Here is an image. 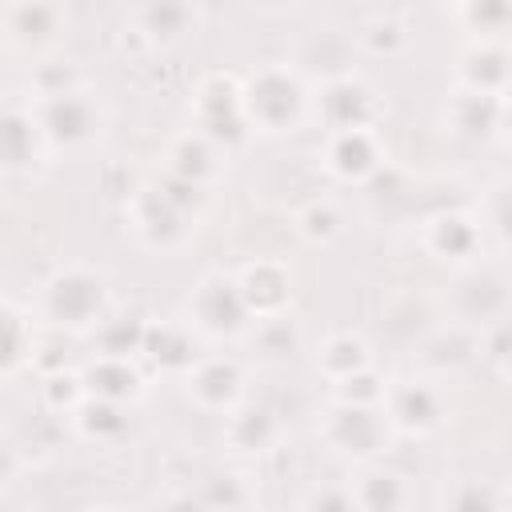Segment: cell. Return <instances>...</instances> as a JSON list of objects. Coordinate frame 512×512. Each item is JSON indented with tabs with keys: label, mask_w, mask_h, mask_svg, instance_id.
<instances>
[{
	"label": "cell",
	"mask_w": 512,
	"mask_h": 512,
	"mask_svg": "<svg viewBox=\"0 0 512 512\" xmlns=\"http://www.w3.org/2000/svg\"><path fill=\"white\" fill-rule=\"evenodd\" d=\"M300 108H304V88L296 80L292 68H280V64H268L260 68L244 88H240V112H244V124H256L264 132H284L300 120Z\"/></svg>",
	"instance_id": "cell-1"
},
{
	"label": "cell",
	"mask_w": 512,
	"mask_h": 512,
	"mask_svg": "<svg viewBox=\"0 0 512 512\" xmlns=\"http://www.w3.org/2000/svg\"><path fill=\"white\" fill-rule=\"evenodd\" d=\"M44 312L68 328L96 324L104 316V280L88 268H60L44 284Z\"/></svg>",
	"instance_id": "cell-2"
},
{
	"label": "cell",
	"mask_w": 512,
	"mask_h": 512,
	"mask_svg": "<svg viewBox=\"0 0 512 512\" xmlns=\"http://www.w3.org/2000/svg\"><path fill=\"white\" fill-rule=\"evenodd\" d=\"M36 128L48 140H56V144L76 148V144H88L100 132V108L80 88H68V92L44 96L40 116H36Z\"/></svg>",
	"instance_id": "cell-3"
},
{
	"label": "cell",
	"mask_w": 512,
	"mask_h": 512,
	"mask_svg": "<svg viewBox=\"0 0 512 512\" xmlns=\"http://www.w3.org/2000/svg\"><path fill=\"white\" fill-rule=\"evenodd\" d=\"M188 312H192V324L208 336H232L248 324V308L240 300V288L228 276H204L188 300Z\"/></svg>",
	"instance_id": "cell-4"
},
{
	"label": "cell",
	"mask_w": 512,
	"mask_h": 512,
	"mask_svg": "<svg viewBox=\"0 0 512 512\" xmlns=\"http://www.w3.org/2000/svg\"><path fill=\"white\" fill-rule=\"evenodd\" d=\"M388 420L412 436H424L444 420V396L428 380H404L388 392Z\"/></svg>",
	"instance_id": "cell-5"
},
{
	"label": "cell",
	"mask_w": 512,
	"mask_h": 512,
	"mask_svg": "<svg viewBox=\"0 0 512 512\" xmlns=\"http://www.w3.org/2000/svg\"><path fill=\"white\" fill-rule=\"evenodd\" d=\"M324 436H328V444H336L340 452L368 456V452H376V448H380V440H384V420H380L372 408L336 404V408L328 412Z\"/></svg>",
	"instance_id": "cell-6"
},
{
	"label": "cell",
	"mask_w": 512,
	"mask_h": 512,
	"mask_svg": "<svg viewBox=\"0 0 512 512\" xmlns=\"http://www.w3.org/2000/svg\"><path fill=\"white\" fill-rule=\"evenodd\" d=\"M320 112H324V120H328L332 132H356V128H368V124H372L376 100H372V92H368L360 80L344 76V80H332V84L324 88Z\"/></svg>",
	"instance_id": "cell-7"
},
{
	"label": "cell",
	"mask_w": 512,
	"mask_h": 512,
	"mask_svg": "<svg viewBox=\"0 0 512 512\" xmlns=\"http://www.w3.org/2000/svg\"><path fill=\"white\" fill-rule=\"evenodd\" d=\"M180 220H184V212H180V200L172 192L144 188L136 196V228H140V236L152 248H172L184 236V224Z\"/></svg>",
	"instance_id": "cell-8"
},
{
	"label": "cell",
	"mask_w": 512,
	"mask_h": 512,
	"mask_svg": "<svg viewBox=\"0 0 512 512\" xmlns=\"http://www.w3.org/2000/svg\"><path fill=\"white\" fill-rule=\"evenodd\" d=\"M236 288H240V300L248 308V316H276L284 304H288V272L272 260H256L248 264L240 276H236Z\"/></svg>",
	"instance_id": "cell-9"
},
{
	"label": "cell",
	"mask_w": 512,
	"mask_h": 512,
	"mask_svg": "<svg viewBox=\"0 0 512 512\" xmlns=\"http://www.w3.org/2000/svg\"><path fill=\"white\" fill-rule=\"evenodd\" d=\"M240 388H244V376L236 360H200L188 372V396L200 408H232Z\"/></svg>",
	"instance_id": "cell-10"
},
{
	"label": "cell",
	"mask_w": 512,
	"mask_h": 512,
	"mask_svg": "<svg viewBox=\"0 0 512 512\" xmlns=\"http://www.w3.org/2000/svg\"><path fill=\"white\" fill-rule=\"evenodd\" d=\"M376 164H380V148H376V136L368 128L332 132V140H328V168L340 180H364L368 172H376Z\"/></svg>",
	"instance_id": "cell-11"
},
{
	"label": "cell",
	"mask_w": 512,
	"mask_h": 512,
	"mask_svg": "<svg viewBox=\"0 0 512 512\" xmlns=\"http://www.w3.org/2000/svg\"><path fill=\"white\" fill-rule=\"evenodd\" d=\"M348 492L356 512H400L408 504V484L392 468H368Z\"/></svg>",
	"instance_id": "cell-12"
},
{
	"label": "cell",
	"mask_w": 512,
	"mask_h": 512,
	"mask_svg": "<svg viewBox=\"0 0 512 512\" xmlns=\"http://www.w3.org/2000/svg\"><path fill=\"white\" fill-rule=\"evenodd\" d=\"M168 164H172V172H176V180H180L184 188H204L208 176H216L220 156H216L212 140H208L204 132H196V136H180V140L172 144Z\"/></svg>",
	"instance_id": "cell-13"
},
{
	"label": "cell",
	"mask_w": 512,
	"mask_h": 512,
	"mask_svg": "<svg viewBox=\"0 0 512 512\" xmlns=\"http://www.w3.org/2000/svg\"><path fill=\"white\" fill-rule=\"evenodd\" d=\"M88 388L100 392V400L108 404H120L124 396H136L140 392V376L132 372L128 356H100L92 368H88Z\"/></svg>",
	"instance_id": "cell-14"
},
{
	"label": "cell",
	"mask_w": 512,
	"mask_h": 512,
	"mask_svg": "<svg viewBox=\"0 0 512 512\" xmlns=\"http://www.w3.org/2000/svg\"><path fill=\"white\" fill-rule=\"evenodd\" d=\"M280 424L268 408H244V412H232L228 420V440L236 452H264L272 440H276Z\"/></svg>",
	"instance_id": "cell-15"
},
{
	"label": "cell",
	"mask_w": 512,
	"mask_h": 512,
	"mask_svg": "<svg viewBox=\"0 0 512 512\" xmlns=\"http://www.w3.org/2000/svg\"><path fill=\"white\" fill-rule=\"evenodd\" d=\"M428 248L436 252V256H468L472 248H476V228H472V220L468 216H436L432 224H428Z\"/></svg>",
	"instance_id": "cell-16"
},
{
	"label": "cell",
	"mask_w": 512,
	"mask_h": 512,
	"mask_svg": "<svg viewBox=\"0 0 512 512\" xmlns=\"http://www.w3.org/2000/svg\"><path fill=\"white\" fill-rule=\"evenodd\" d=\"M320 368H324L332 380H344V376H352V372H364V368H368V344H364L360 336H352V332H336V336L324 344V352H320Z\"/></svg>",
	"instance_id": "cell-17"
},
{
	"label": "cell",
	"mask_w": 512,
	"mask_h": 512,
	"mask_svg": "<svg viewBox=\"0 0 512 512\" xmlns=\"http://www.w3.org/2000/svg\"><path fill=\"white\" fill-rule=\"evenodd\" d=\"M36 120L32 112H4L0 116V160L4 164H24L36 140Z\"/></svg>",
	"instance_id": "cell-18"
},
{
	"label": "cell",
	"mask_w": 512,
	"mask_h": 512,
	"mask_svg": "<svg viewBox=\"0 0 512 512\" xmlns=\"http://www.w3.org/2000/svg\"><path fill=\"white\" fill-rule=\"evenodd\" d=\"M76 420H80V432H84V436H96V440H108L112 432L124 428V412H120L116 404H108V400H100V404L88 400Z\"/></svg>",
	"instance_id": "cell-19"
},
{
	"label": "cell",
	"mask_w": 512,
	"mask_h": 512,
	"mask_svg": "<svg viewBox=\"0 0 512 512\" xmlns=\"http://www.w3.org/2000/svg\"><path fill=\"white\" fill-rule=\"evenodd\" d=\"M304 512H356V504H352V492L348 488H340V484H316L304 496Z\"/></svg>",
	"instance_id": "cell-20"
},
{
	"label": "cell",
	"mask_w": 512,
	"mask_h": 512,
	"mask_svg": "<svg viewBox=\"0 0 512 512\" xmlns=\"http://www.w3.org/2000/svg\"><path fill=\"white\" fill-rule=\"evenodd\" d=\"M452 512H496V492L484 480H464L452 496Z\"/></svg>",
	"instance_id": "cell-21"
},
{
	"label": "cell",
	"mask_w": 512,
	"mask_h": 512,
	"mask_svg": "<svg viewBox=\"0 0 512 512\" xmlns=\"http://www.w3.org/2000/svg\"><path fill=\"white\" fill-rule=\"evenodd\" d=\"M20 352H24V324L8 308H0V372H8L20 360Z\"/></svg>",
	"instance_id": "cell-22"
},
{
	"label": "cell",
	"mask_w": 512,
	"mask_h": 512,
	"mask_svg": "<svg viewBox=\"0 0 512 512\" xmlns=\"http://www.w3.org/2000/svg\"><path fill=\"white\" fill-rule=\"evenodd\" d=\"M300 224H304V232H308L312 240H328V236L340 232V216H336L332 204H312V208L300 216Z\"/></svg>",
	"instance_id": "cell-23"
},
{
	"label": "cell",
	"mask_w": 512,
	"mask_h": 512,
	"mask_svg": "<svg viewBox=\"0 0 512 512\" xmlns=\"http://www.w3.org/2000/svg\"><path fill=\"white\" fill-rule=\"evenodd\" d=\"M364 40L376 48V52H396V44H404L408 40V32H400V24L396 20H372L368 28H364Z\"/></svg>",
	"instance_id": "cell-24"
},
{
	"label": "cell",
	"mask_w": 512,
	"mask_h": 512,
	"mask_svg": "<svg viewBox=\"0 0 512 512\" xmlns=\"http://www.w3.org/2000/svg\"><path fill=\"white\" fill-rule=\"evenodd\" d=\"M164 512H208V504L204 500H192V496H176V500H168Z\"/></svg>",
	"instance_id": "cell-25"
},
{
	"label": "cell",
	"mask_w": 512,
	"mask_h": 512,
	"mask_svg": "<svg viewBox=\"0 0 512 512\" xmlns=\"http://www.w3.org/2000/svg\"><path fill=\"white\" fill-rule=\"evenodd\" d=\"M12 464H16V456H12V448H8L4 440H0V484H4L8 476H12Z\"/></svg>",
	"instance_id": "cell-26"
},
{
	"label": "cell",
	"mask_w": 512,
	"mask_h": 512,
	"mask_svg": "<svg viewBox=\"0 0 512 512\" xmlns=\"http://www.w3.org/2000/svg\"><path fill=\"white\" fill-rule=\"evenodd\" d=\"M100 512H112V508H100Z\"/></svg>",
	"instance_id": "cell-27"
}]
</instances>
